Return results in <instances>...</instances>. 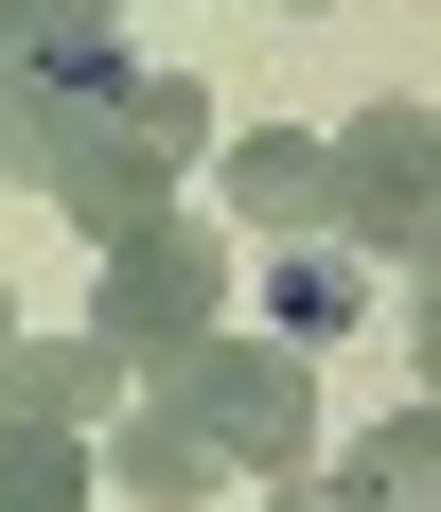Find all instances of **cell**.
I'll return each mask as SVG.
<instances>
[{
    "instance_id": "11",
    "label": "cell",
    "mask_w": 441,
    "mask_h": 512,
    "mask_svg": "<svg viewBox=\"0 0 441 512\" xmlns=\"http://www.w3.org/2000/svg\"><path fill=\"white\" fill-rule=\"evenodd\" d=\"M89 442H71V424H0V512H89Z\"/></svg>"
},
{
    "instance_id": "7",
    "label": "cell",
    "mask_w": 441,
    "mask_h": 512,
    "mask_svg": "<svg viewBox=\"0 0 441 512\" xmlns=\"http://www.w3.org/2000/svg\"><path fill=\"white\" fill-rule=\"evenodd\" d=\"M353 318H371V265L300 230V248L265 265V336H283V354H318V336H353Z\"/></svg>"
},
{
    "instance_id": "3",
    "label": "cell",
    "mask_w": 441,
    "mask_h": 512,
    "mask_svg": "<svg viewBox=\"0 0 441 512\" xmlns=\"http://www.w3.org/2000/svg\"><path fill=\"white\" fill-rule=\"evenodd\" d=\"M159 407L212 442V477H300V442H318V389H300V354H283V336H230V318L159 354Z\"/></svg>"
},
{
    "instance_id": "10",
    "label": "cell",
    "mask_w": 441,
    "mask_h": 512,
    "mask_svg": "<svg viewBox=\"0 0 441 512\" xmlns=\"http://www.w3.org/2000/svg\"><path fill=\"white\" fill-rule=\"evenodd\" d=\"M230 195H247V230H265V248H300V230H318V142L247 124V142H230Z\"/></svg>"
},
{
    "instance_id": "1",
    "label": "cell",
    "mask_w": 441,
    "mask_h": 512,
    "mask_svg": "<svg viewBox=\"0 0 441 512\" xmlns=\"http://www.w3.org/2000/svg\"><path fill=\"white\" fill-rule=\"evenodd\" d=\"M195 159H212V89L124 53V89H89V106H71V142L36 159V195L71 212L89 248H124L142 212H177V177H195Z\"/></svg>"
},
{
    "instance_id": "13",
    "label": "cell",
    "mask_w": 441,
    "mask_h": 512,
    "mask_svg": "<svg viewBox=\"0 0 441 512\" xmlns=\"http://www.w3.org/2000/svg\"><path fill=\"white\" fill-rule=\"evenodd\" d=\"M0 336H18V301H0Z\"/></svg>"
},
{
    "instance_id": "8",
    "label": "cell",
    "mask_w": 441,
    "mask_h": 512,
    "mask_svg": "<svg viewBox=\"0 0 441 512\" xmlns=\"http://www.w3.org/2000/svg\"><path fill=\"white\" fill-rule=\"evenodd\" d=\"M424 495H441V407H389L371 442H353V477H336L318 512H424Z\"/></svg>"
},
{
    "instance_id": "6",
    "label": "cell",
    "mask_w": 441,
    "mask_h": 512,
    "mask_svg": "<svg viewBox=\"0 0 441 512\" xmlns=\"http://www.w3.org/2000/svg\"><path fill=\"white\" fill-rule=\"evenodd\" d=\"M106 389H124V371H106L89 336H0V424H71V442H89Z\"/></svg>"
},
{
    "instance_id": "9",
    "label": "cell",
    "mask_w": 441,
    "mask_h": 512,
    "mask_svg": "<svg viewBox=\"0 0 441 512\" xmlns=\"http://www.w3.org/2000/svg\"><path fill=\"white\" fill-rule=\"evenodd\" d=\"M106 460H124V495H142V512H212V495H230V477H212V442H195L177 407H124V442H106Z\"/></svg>"
},
{
    "instance_id": "5",
    "label": "cell",
    "mask_w": 441,
    "mask_h": 512,
    "mask_svg": "<svg viewBox=\"0 0 441 512\" xmlns=\"http://www.w3.org/2000/svg\"><path fill=\"white\" fill-rule=\"evenodd\" d=\"M0 71L18 89H124V0H0Z\"/></svg>"
},
{
    "instance_id": "12",
    "label": "cell",
    "mask_w": 441,
    "mask_h": 512,
    "mask_svg": "<svg viewBox=\"0 0 441 512\" xmlns=\"http://www.w3.org/2000/svg\"><path fill=\"white\" fill-rule=\"evenodd\" d=\"M247 512H318V495H247Z\"/></svg>"
},
{
    "instance_id": "2",
    "label": "cell",
    "mask_w": 441,
    "mask_h": 512,
    "mask_svg": "<svg viewBox=\"0 0 441 512\" xmlns=\"http://www.w3.org/2000/svg\"><path fill=\"white\" fill-rule=\"evenodd\" d=\"M424 177H441V124H424V106H406V89L353 106L336 142H318V248H353L371 283H424V230H441Z\"/></svg>"
},
{
    "instance_id": "4",
    "label": "cell",
    "mask_w": 441,
    "mask_h": 512,
    "mask_svg": "<svg viewBox=\"0 0 441 512\" xmlns=\"http://www.w3.org/2000/svg\"><path fill=\"white\" fill-rule=\"evenodd\" d=\"M212 318H230V230L142 212L124 248H89V354L106 371H159L177 336H212Z\"/></svg>"
}]
</instances>
